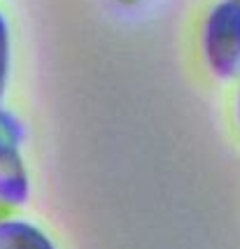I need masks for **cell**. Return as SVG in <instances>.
I'll use <instances>...</instances> for the list:
<instances>
[{"instance_id":"obj_3","label":"cell","mask_w":240,"mask_h":249,"mask_svg":"<svg viewBox=\"0 0 240 249\" xmlns=\"http://www.w3.org/2000/svg\"><path fill=\"white\" fill-rule=\"evenodd\" d=\"M0 249H56L40 228L26 221H0Z\"/></svg>"},{"instance_id":"obj_7","label":"cell","mask_w":240,"mask_h":249,"mask_svg":"<svg viewBox=\"0 0 240 249\" xmlns=\"http://www.w3.org/2000/svg\"><path fill=\"white\" fill-rule=\"evenodd\" d=\"M238 109H240V105H238Z\"/></svg>"},{"instance_id":"obj_2","label":"cell","mask_w":240,"mask_h":249,"mask_svg":"<svg viewBox=\"0 0 240 249\" xmlns=\"http://www.w3.org/2000/svg\"><path fill=\"white\" fill-rule=\"evenodd\" d=\"M21 135L19 121L0 112V200L10 205H19L28 198V177L19 154Z\"/></svg>"},{"instance_id":"obj_6","label":"cell","mask_w":240,"mask_h":249,"mask_svg":"<svg viewBox=\"0 0 240 249\" xmlns=\"http://www.w3.org/2000/svg\"><path fill=\"white\" fill-rule=\"evenodd\" d=\"M236 2H240V0H236Z\"/></svg>"},{"instance_id":"obj_1","label":"cell","mask_w":240,"mask_h":249,"mask_svg":"<svg viewBox=\"0 0 240 249\" xmlns=\"http://www.w3.org/2000/svg\"><path fill=\"white\" fill-rule=\"evenodd\" d=\"M203 49L219 77L240 72V2L226 0L210 12L203 31Z\"/></svg>"},{"instance_id":"obj_4","label":"cell","mask_w":240,"mask_h":249,"mask_svg":"<svg viewBox=\"0 0 240 249\" xmlns=\"http://www.w3.org/2000/svg\"><path fill=\"white\" fill-rule=\"evenodd\" d=\"M7 61H10V40H7V23L0 14V96L7 79Z\"/></svg>"},{"instance_id":"obj_5","label":"cell","mask_w":240,"mask_h":249,"mask_svg":"<svg viewBox=\"0 0 240 249\" xmlns=\"http://www.w3.org/2000/svg\"><path fill=\"white\" fill-rule=\"evenodd\" d=\"M121 2H135V0H121Z\"/></svg>"}]
</instances>
